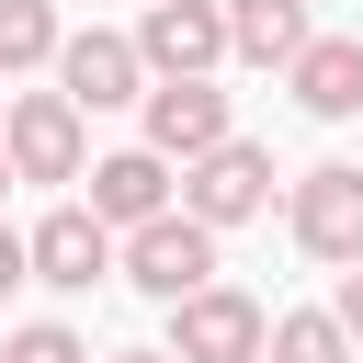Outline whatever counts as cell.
<instances>
[{
	"instance_id": "10",
	"label": "cell",
	"mask_w": 363,
	"mask_h": 363,
	"mask_svg": "<svg viewBox=\"0 0 363 363\" xmlns=\"http://www.w3.org/2000/svg\"><path fill=\"white\" fill-rule=\"evenodd\" d=\"M284 91L318 113V125H352L363 113V34H306L284 57Z\"/></svg>"
},
{
	"instance_id": "15",
	"label": "cell",
	"mask_w": 363,
	"mask_h": 363,
	"mask_svg": "<svg viewBox=\"0 0 363 363\" xmlns=\"http://www.w3.org/2000/svg\"><path fill=\"white\" fill-rule=\"evenodd\" d=\"M0 363H91V352H79V329L34 318V329H11V340H0Z\"/></svg>"
},
{
	"instance_id": "4",
	"label": "cell",
	"mask_w": 363,
	"mask_h": 363,
	"mask_svg": "<svg viewBox=\"0 0 363 363\" xmlns=\"http://www.w3.org/2000/svg\"><path fill=\"white\" fill-rule=\"evenodd\" d=\"M0 159H11V182H79V102L68 91H23L11 102V125H0Z\"/></svg>"
},
{
	"instance_id": "14",
	"label": "cell",
	"mask_w": 363,
	"mask_h": 363,
	"mask_svg": "<svg viewBox=\"0 0 363 363\" xmlns=\"http://www.w3.org/2000/svg\"><path fill=\"white\" fill-rule=\"evenodd\" d=\"M57 0H0V79H23V68H45L57 57Z\"/></svg>"
},
{
	"instance_id": "11",
	"label": "cell",
	"mask_w": 363,
	"mask_h": 363,
	"mask_svg": "<svg viewBox=\"0 0 363 363\" xmlns=\"http://www.w3.org/2000/svg\"><path fill=\"white\" fill-rule=\"evenodd\" d=\"M170 204V159L159 147H113V159H91V216L102 227H147Z\"/></svg>"
},
{
	"instance_id": "19",
	"label": "cell",
	"mask_w": 363,
	"mask_h": 363,
	"mask_svg": "<svg viewBox=\"0 0 363 363\" xmlns=\"http://www.w3.org/2000/svg\"><path fill=\"white\" fill-rule=\"evenodd\" d=\"M0 193H11V159H0Z\"/></svg>"
},
{
	"instance_id": "6",
	"label": "cell",
	"mask_w": 363,
	"mask_h": 363,
	"mask_svg": "<svg viewBox=\"0 0 363 363\" xmlns=\"http://www.w3.org/2000/svg\"><path fill=\"white\" fill-rule=\"evenodd\" d=\"M125 45H136V68H159V79H204V68L227 57V11H216V0H147V23H136Z\"/></svg>"
},
{
	"instance_id": "9",
	"label": "cell",
	"mask_w": 363,
	"mask_h": 363,
	"mask_svg": "<svg viewBox=\"0 0 363 363\" xmlns=\"http://www.w3.org/2000/svg\"><path fill=\"white\" fill-rule=\"evenodd\" d=\"M136 113H147V147H159L170 170H182V159H204L216 136H238L216 79H159V91H136Z\"/></svg>"
},
{
	"instance_id": "16",
	"label": "cell",
	"mask_w": 363,
	"mask_h": 363,
	"mask_svg": "<svg viewBox=\"0 0 363 363\" xmlns=\"http://www.w3.org/2000/svg\"><path fill=\"white\" fill-rule=\"evenodd\" d=\"M329 318L352 329V352H363V261H340V295H329Z\"/></svg>"
},
{
	"instance_id": "2",
	"label": "cell",
	"mask_w": 363,
	"mask_h": 363,
	"mask_svg": "<svg viewBox=\"0 0 363 363\" xmlns=\"http://www.w3.org/2000/svg\"><path fill=\"white\" fill-rule=\"evenodd\" d=\"M261 204H272V147L216 136L204 159H182V216H204V227H250Z\"/></svg>"
},
{
	"instance_id": "13",
	"label": "cell",
	"mask_w": 363,
	"mask_h": 363,
	"mask_svg": "<svg viewBox=\"0 0 363 363\" xmlns=\"http://www.w3.org/2000/svg\"><path fill=\"white\" fill-rule=\"evenodd\" d=\"M261 363H352V329L329 306H295V318H261Z\"/></svg>"
},
{
	"instance_id": "7",
	"label": "cell",
	"mask_w": 363,
	"mask_h": 363,
	"mask_svg": "<svg viewBox=\"0 0 363 363\" xmlns=\"http://www.w3.org/2000/svg\"><path fill=\"white\" fill-rule=\"evenodd\" d=\"M284 216H295V250H306V261H363V170H352V159L306 170Z\"/></svg>"
},
{
	"instance_id": "8",
	"label": "cell",
	"mask_w": 363,
	"mask_h": 363,
	"mask_svg": "<svg viewBox=\"0 0 363 363\" xmlns=\"http://www.w3.org/2000/svg\"><path fill=\"white\" fill-rule=\"evenodd\" d=\"M57 91L79 102V113H113V102H136L147 91V68H136V45L125 34H102V23H79V34H57Z\"/></svg>"
},
{
	"instance_id": "12",
	"label": "cell",
	"mask_w": 363,
	"mask_h": 363,
	"mask_svg": "<svg viewBox=\"0 0 363 363\" xmlns=\"http://www.w3.org/2000/svg\"><path fill=\"white\" fill-rule=\"evenodd\" d=\"M216 11H227V57L250 68H284L306 45V0H216Z\"/></svg>"
},
{
	"instance_id": "3",
	"label": "cell",
	"mask_w": 363,
	"mask_h": 363,
	"mask_svg": "<svg viewBox=\"0 0 363 363\" xmlns=\"http://www.w3.org/2000/svg\"><path fill=\"white\" fill-rule=\"evenodd\" d=\"M170 352L182 363H261V295H238V284L170 295Z\"/></svg>"
},
{
	"instance_id": "17",
	"label": "cell",
	"mask_w": 363,
	"mask_h": 363,
	"mask_svg": "<svg viewBox=\"0 0 363 363\" xmlns=\"http://www.w3.org/2000/svg\"><path fill=\"white\" fill-rule=\"evenodd\" d=\"M11 284H23V238L0 227V295H11Z\"/></svg>"
},
{
	"instance_id": "5",
	"label": "cell",
	"mask_w": 363,
	"mask_h": 363,
	"mask_svg": "<svg viewBox=\"0 0 363 363\" xmlns=\"http://www.w3.org/2000/svg\"><path fill=\"white\" fill-rule=\"evenodd\" d=\"M113 272V227L91 216V204H57L34 238H23V284H57V295H91Z\"/></svg>"
},
{
	"instance_id": "1",
	"label": "cell",
	"mask_w": 363,
	"mask_h": 363,
	"mask_svg": "<svg viewBox=\"0 0 363 363\" xmlns=\"http://www.w3.org/2000/svg\"><path fill=\"white\" fill-rule=\"evenodd\" d=\"M113 272H125L136 295H159V306H170V295L216 284V227H204V216H182V204H159L147 227H125V238H113Z\"/></svg>"
},
{
	"instance_id": "18",
	"label": "cell",
	"mask_w": 363,
	"mask_h": 363,
	"mask_svg": "<svg viewBox=\"0 0 363 363\" xmlns=\"http://www.w3.org/2000/svg\"><path fill=\"white\" fill-rule=\"evenodd\" d=\"M102 363H182V352H102Z\"/></svg>"
}]
</instances>
